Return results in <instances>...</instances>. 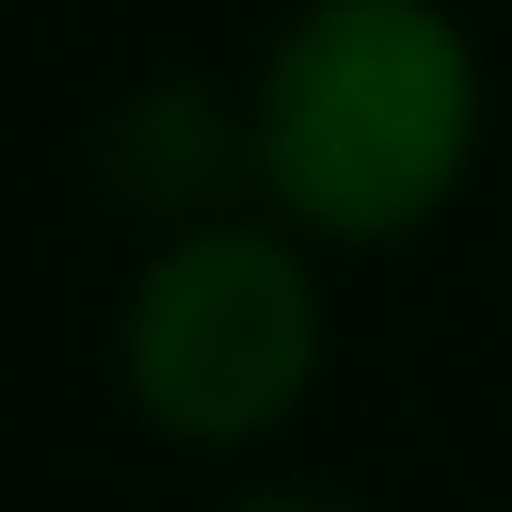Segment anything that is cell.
<instances>
[{
	"instance_id": "cell-3",
	"label": "cell",
	"mask_w": 512,
	"mask_h": 512,
	"mask_svg": "<svg viewBox=\"0 0 512 512\" xmlns=\"http://www.w3.org/2000/svg\"><path fill=\"white\" fill-rule=\"evenodd\" d=\"M231 512H332V502H312V492H251V502H231Z\"/></svg>"
},
{
	"instance_id": "cell-2",
	"label": "cell",
	"mask_w": 512,
	"mask_h": 512,
	"mask_svg": "<svg viewBox=\"0 0 512 512\" xmlns=\"http://www.w3.org/2000/svg\"><path fill=\"white\" fill-rule=\"evenodd\" d=\"M322 372V282L272 221L171 231L121 302V392L161 442L241 452L302 412Z\"/></svg>"
},
{
	"instance_id": "cell-1",
	"label": "cell",
	"mask_w": 512,
	"mask_h": 512,
	"mask_svg": "<svg viewBox=\"0 0 512 512\" xmlns=\"http://www.w3.org/2000/svg\"><path fill=\"white\" fill-rule=\"evenodd\" d=\"M251 171L312 241L422 231L482 141V61L442 0H302L251 81Z\"/></svg>"
}]
</instances>
